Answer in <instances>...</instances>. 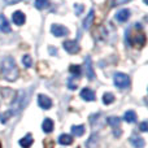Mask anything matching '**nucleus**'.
I'll list each match as a JSON object with an SVG mask.
<instances>
[{"mask_svg":"<svg viewBox=\"0 0 148 148\" xmlns=\"http://www.w3.org/2000/svg\"><path fill=\"white\" fill-rule=\"evenodd\" d=\"M126 40L133 47H143L146 44V34L142 30L140 23H135L129 31H126Z\"/></svg>","mask_w":148,"mask_h":148,"instance_id":"nucleus-1","label":"nucleus"},{"mask_svg":"<svg viewBox=\"0 0 148 148\" xmlns=\"http://www.w3.org/2000/svg\"><path fill=\"white\" fill-rule=\"evenodd\" d=\"M0 68H1V74H3V77H4V79H7V81H9V82H13L18 78L20 72H18L17 64H16L14 59H12L10 56H7L1 60Z\"/></svg>","mask_w":148,"mask_h":148,"instance_id":"nucleus-2","label":"nucleus"},{"mask_svg":"<svg viewBox=\"0 0 148 148\" xmlns=\"http://www.w3.org/2000/svg\"><path fill=\"white\" fill-rule=\"evenodd\" d=\"M26 99H27V94H26V91L21 90V91L17 94L16 99L13 100V109L12 110H14V113L20 112V110L26 105Z\"/></svg>","mask_w":148,"mask_h":148,"instance_id":"nucleus-3","label":"nucleus"},{"mask_svg":"<svg viewBox=\"0 0 148 148\" xmlns=\"http://www.w3.org/2000/svg\"><path fill=\"white\" fill-rule=\"evenodd\" d=\"M114 86L118 88H127L130 86V78L127 74L116 73L114 74Z\"/></svg>","mask_w":148,"mask_h":148,"instance_id":"nucleus-4","label":"nucleus"},{"mask_svg":"<svg viewBox=\"0 0 148 148\" xmlns=\"http://www.w3.org/2000/svg\"><path fill=\"white\" fill-rule=\"evenodd\" d=\"M107 122H108V125H109V126H112L114 136L120 138L121 134H122V131H121V127H120V125H121V120H120V118H118V117H108Z\"/></svg>","mask_w":148,"mask_h":148,"instance_id":"nucleus-5","label":"nucleus"},{"mask_svg":"<svg viewBox=\"0 0 148 148\" xmlns=\"http://www.w3.org/2000/svg\"><path fill=\"white\" fill-rule=\"evenodd\" d=\"M62 46H64L65 51L69 52V53H78L79 51H81V47H79V44L77 43L75 40H65L64 43H62Z\"/></svg>","mask_w":148,"mask_h":148,"instance_id":"nucleus-6","label":"nucleus"},{"mask_svg":"<svg viewBox=\"0 0 148 148\" xmlns=\"http://www.w3.org/2000/svg\"><path fill=\"white\" fill-rule=\"evenodd\" d=\"M51 33L53 34L55 36H66L68 34H69V30L61 25H52Z\"/></svg>","mask_w":148,"mask_h":148,"instance_id":"nucleus-7","label":"nucleus"},{"mask_svg":"<svg viewBox=\"0 0 148 148\" xmlns=\"http://www.w3.org/2000/svg\"><path fill=\"white\" fill-rule=\"evenodd\" d=\"M38 104L42 109H49L52 107V100L48 96H46V95L40 94L38 96Z\"/></svg>","mask_w":148,"mask_h":148,"instance_id":"nucleus-8","label":"nucleus"},{"mask_svg":"<svg viewBox=\"0 0 148 148\" xmlns=\"http://www.w3.org/2000/svg\"><path fill=\"white\" fill-rule=\"evenodd\" d=\"M81 97L83 100H86V101H94L96 96H95V92L92 91L91 88H87V87H84V88L81 91Z\"/></svg>","mask_w":148,"mask_h":148,"instance_id":"nucleus-9","label":"nucleus"},{"mask_svg":"<svg viewBox=\"0 0 148 148\" xmlns=\"http://www.w3.org/2000/svg\"><path fill=\"white\" fill-rule=\"evenodd\" d=\"M86 75L88 77L90 81H92V79H95V72L94 69H92V62H91V57L87 56L86 57Z\"/></svg>","mask_w":148,"mask_h":148,"instance_id":"nucleus-10","label":"nucleus"},{"mask_svg":"<svg viewBox=\"0 0 148 148\" xmlns=\"http://www.w3.org/2000/svg\"><path fill=\"white\" fill-rule=\"evenodd\" d=\"M12 20H13V22L16 23V25H18V26H21V25H23L25 23V14H23L22 12H20V10H17V12H14L12 14Z\"/></svg>","mask_w":148,"mask_h":148,"instance_id":"nucleus-11","label":"nucleus"},{"mask_svg":"<svg viewBox=\"0 0 148 148\" xmlns=\"http://www.w3.org/2000/svg\"><path fill=\"white\" fill-rule=\"evenodd\" d=\"M130 142H131V144H133L135 148H144V146H146L144 139L140 138V136H138V135H133V136H131Z\"/></svg>","mask_w":148,"mask_h":148,"instance_id":"nucleus-12","label":"nucleus"},{"mask_svg":"<svg viewBox=\"0 0 148 148\" xmlns=\"http://www.w3.org/2000/svg\"><path fill=\"white\" fill-rule=\"evenodd\" d=\"M129 17H130V10L129 9H122L116 14V20L120 21V22H125V21H127Z\"/></svg>","mask_w":148,"mask_h":148,"instance_id":"nucleus-13","label":"nucleus"},{"mask_svg":"<svg viewBox=\"0 0 148 148\" xmlns=\"http://www.w3.org/2000/svg\"><path fill=\"white\" fill-rule=\"evenodd\" d=\"M10 26H9V22L7 21V18L4 17L3 14H0V31L3 33H10Z\"/></svg>","mask_w":148,"mask_h":148,"instance_id":"nucleus-14","label":"nucleus"},{"mask_svg":"<svg viewBox=\"0 0 148 148\" xmlns=\"http://www.w3.org/2000/svg\"><path fill=\"white\" fill-rule=\"evenodd\" d=\"M42 129H43L44 133L49 134L53 130V121H52L51 118H46V120L43 121V123H42Z\"/></svg>","mask_w":148,"mask_h":148,"instance_id":"nucleus-15","label":"nucleus"},{"mask_svg":"<svg viewBox=\"0 0 148 148\" xmlns=\"http://www.w3.org/2000/svg\"><path fill=\"white\" fill-rule=\"evenodd\" d=\"M94 17H95V12L94 10H90V13H88V16H87L86 18H84V21H83V29H90L91 27V25H92V22H94Z\"/></svg>","mask_w":148,"mask_h":148,"instance_id":"nucleus-16","label":"nucleus"},{"mask_svg":"<svg viewBox=\"0 0 148 148\" xmlns=\"http://www.w3.org/2000/svg\"><path fill=\"white\" fill-rule=\"evenodd\" d=\"M59 143L61 146H70L73 143V138L69 135V134H62L59 138Z\"/></svg>","mask_w":148,"mask_h":148,"instance_id":"nucleus-17","label":"nucleus"},{"mask_svg":"<svg viewBox=\"0 0 148 148\" xmlns=\"http://www.w3.org/2000/svg\"><path fill=\"white\" fill-rule=\"evenodd\" d=\"M33 136L30 135V134H27V135L25 136V138H22L20 140V146L22 147V148H30L31 147V144H33Z\"/></svg>","mask_w":148,"mask_h":148,"instance_id":"nucleus-18","label":"nucleus"},{"mask_svg":"<svg viewBox=\"0 0 148 148\" xmlns=\"http://www.w3.org/2000/svg\"><path fill=\"white\" fill-rule=\"evenodd\" d=\"M123 120L126 121V122L129 123H134L136 121V114L134 110H127V112L125 113V116H123Z\"/></svg>","mask_w":148,"mask_h":148,"instance_id":"nucleus-19","label":"nucleus"},{"mask_svg":"<svg viewBox=\"0 0 148 148\" xmlns=\"http://www.w3.org/2000/svg\"><path fill=\"white\" fill-rule=\"evenodd\" d=\"M72 131L75 136H82L84 134V126L83 125H74V126H72Z\"/></svg>","mask_w":148,"mask_h":148,"instance_id":"nucleus-20","label":"nucleus"},{"mask_svg":"<svg viewBox=\"0 0 148 148\" xmlns=\"http://www.w3.org/2000/svg\"><path fill=\"white\" fill-rule=\"evenodd\" d=\"M16 113H14V110H12V109H9V110H5L4 113H3V116L0 117V122L1 123H7V121L9 120L12 116H14Z\"/></svg>","mask_w":148,"mask_h":148,"instance_id":"nucleus-21","label":"nucleus"},{"mask_svg":"<svg viewBox=\"0 0 148 148\" xmlns=\"http://www.w3.org/2000/svg\"><path fill=\"white\" fill-rule=\"evenodd\" d=\"M113 101H114V95L110 94V92H105L104 96H103V103H104L105 105H109V104H112Z\"/></svg>","mask_w":148,"mask_h":148,"instance_id":"nucleus-22","label":"nucleus"},{"mask_svg":"<svg viewBox=\"0 0 148 148\" xmlns=\"http://www.w3.org/2000/svg\"><path fill=\"white\" fill-rule=\"evenodd\" d=\"M35 7L36 9H46L49 7L48 0H35Z\"/></svg>","mask_w":148,"mask_h":148,"instance_id":"nucleus-23","label":"nucleus"},{"mask_svg":"<svg viewBox=\"0 0 148 148\" xmlns=\"http://www.w3.org/2000/svg\"><path fill=\"white\" fill-rule=\"evenodd\" d=\"M86 147L87 148H96L97 147V136L96 135H92L91 138L87 140Z\"/></svg>","mask_w":148,"mask_h":148,"instance_id":"nucleus-24","label":"nucleus"},{"mask_svg":"<svg viewBox=\"0 0 148 148\" xmlns=\"http://www.w3.org/2000/svg\"><path fill=\"white\" fill-rule=\"evenodd\" d=\"M22 64H23V66H26V68H30L31 65H33V60H31V57L29 56V55H25V56L22 57Z\"/></svg>","mask_w":148,"mask_h":148,"instance_id":"nucleus-25","label":"nucleus"},{"mask_svg":"<svg viewBox=\"0 0 148 148\" xmlns=\"http://www.w3.org/2000/svg\"><path fill=\"white\" fill-rule=\"evenodd\" d=\"M69 70L73 75H77V77L81 75V66H79V65H72V66L69 68Z\"/></svg>","mask_w":148,"mask_h":148,"instance_id":"nucleus-26","label":"nucleus"},{"mask_svg":"<svg viewBox=\"0 0 148 148\" xmlns=\"http://www.w3.org/2000/svg\"><path fill=\"white\" fill-rule=\"evenodd\" d=\"M129 1H131V0H112V7H118V5H122V4H127Z\"/></svg>","mask_w":148,"mask_h":148,"instance_id":"nucleus-27","label":"nucleus"},{"mask_svg":"<svg viewBox=\"0 0 148 148\" xmlns=\"http://www.w3.org/2000/svg\"><path fill=\"white\" fill-rule=\"evenodd\" d=\"M68 87H69L70 90H75L77 88V82H74V78L68 79Z\"/></svg>","mask_w":148,"mask_h":148,"instance_id":"nucleus-28","label":"nucleus"},{"mask_svg":"<svg viewBox=\"0 0 148 148\" xmlns=\"http://www.w3.org/2000/svg\"><path fill=\"white\" fill-rule=\"evenodd\" d=\"M140 131H143V133H147L148 131V123H147V121H143V122L140 123Z\"/></svg>","mask_w":148,"mask_h":148,"instance_id":"nucleus-29","label":"nucleus"},{"mask_svg":"<svg viewBox=\"0 0 148 148\" xmlns=\"http://www.w3.org/2000/svg\"><path fill=\"white\" fill-rule=\"evenodd\" d=\"M74 7H75V13L77 14H81L82 10H83V5L82 4H75Z\"/></svg>","mask_w":148,"mask_h":148,"instance_id":"nucleus-30","label":"nucleus"},{"mask_svg":"<svg viewBox=\"0 0 148 148\" xmlns=\"http://www.w3.org/2000/svg\"><path fill=\"white\" fill-rule=\"evenodd\" d=\"M44 144H47V148H52V146H53V142H52L51 139H48V140L44 142Z\"/></svg>","mask_w":148,"mask_h":148,"instance_id":"nucleus-31","label":"nucleus"},{"mask_svg":"<svg viewBox=\"0 0 148 148\" xmlns=\"http://www.w3.org/2000/svg\"><path fill=\"white\" fill-rule=\"evenodd\" d=\"M49 53H51V55H56V53H57L56 48L53 49V47H49Z\"/></svg>","mask_w":148,"mask_h":148,"instance_id":"nucleus-32","label":"nucleus"},{"mask_svg":"<svg viewBox=\"0 0 148 148\" xmlns=\"http://www.w3.org/2000/svg\"><path fill=\"white\" fill-rule=\"evenodd\" d=\"M5 1H7L8 4H16V3L21 1V0H5Z\"/></svg>","mask_w":148,"mask_h":148,"instance_id":"nucleus-33","label":"nucleus"},{"mask_svg":"<svg viewBox=\"0 0 148 148\" xmlns=\"http://www.w3.org/2000/svg\"><path fill=\"white\" fill-rule=\"evenodd\" d=\"M0 148H1V143H0Z\"/></svg>","mask_w":148,"mask_h":148,"instance_id":"nucleus-34","label":"nucleus"}]
</instances>
